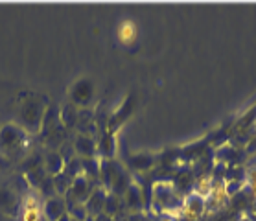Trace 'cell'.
I'll use <instances>...</instances> for the list:
<instances>
[{
	"instance_id": "52a82bcc",
	"label": "cell",
	"mask_w": 256,
	"mask_h": 221,
	"mask_svg": "<svg viewBox=\"0 0 256 221\" xmlns=\"http://www.w3.org/2000/svg\"><path fill=\"white\" fill-rule=\"evenodd\" d=\"M42 220V203L39 196L30 190L20 203V212H18L17 221H41Z\"/></svg>"
},
{
	"instance_id": "7402d4cb",
	"label": "cell",
	"mask_w": 256,
	"mask_h": 221,
	"mask_svg": "<svg viewBox=\"0 0 256 221\" xmlns=\"http://www.w3.org/2000/svg\"><path fill=\"white\" fill-rule=\"evenodd\" d=\"M59 221H70V216H68V214L63 216V218H61V220H59Z\"/></svg>"
},
{
	"instance_id": "603a6c76",
	"label": "cell",
	"mask_w": 256,
	"mask_h": 221,
	"mask_svg": "<svg viewBox=\"0 0 256 221\" xmlns=\"http://www.w3.org/2000/svg\"><path fill=\"white\" fill-rule=\"evenodd\" d=\"M41 221H46V220H44V218H42V220H41Z\"/></svg>"
},
{
	"instance_id": "7c38bea8",
	"label": "cell",
	"mask_w": 256,
	"mask_h": 221,
	"mask_svg": "<svg viewBox=\"0 0 256 221\" xmlns=\"http://www.w3.org/2000/svg\"><path fill=\"white\" fill-rule=\"evenodd\" d=\"M74 152L83 158H94V155L98 153V144L87 133H80L74 140Z\"/></svg>"
},
{
	"instance_id": "7a4b0ae2",
	"label": "cell",
	"mask_w": 256,
	"mask_h": 221,
	"mask_svg": "<svg viewBox=\"0 0 256 221\" xmlns=\"http://www.w3.org/2000/svg\"><path fill=\"white\" fill-rule=\"evenodd\" d=\"M100 177L104 180V186L107 192H111L112 196L124 194L131 184L129 174L124 170V166L112 160V158H105L100 162Z\"/></svg>"
},
{
	"instance_id": "9a60e30c",
	"label": "cell",
	"mask_w": 256,
	"mask_h": 221,
	"mask_svg": "<svg viewBox=\"0 0 256 221\" xmlns=\"http://www.w3.org/2000/svg\"><path fill=\"white\" fill-rule=\"evenodd\" d=\"M204 206H206V201H204L203 196H199V194H192V196H188L184 204H182V208L186 212L188 218H199V216L204 212Z\"/></svg>"
},
{
	"instance_id": "d6986e66",
	"label": "cell",
	"mask_w": 256,
	"mask_h": 221,
	"mask_svg": "<svg viewBox=\"0 0 256 221\" xmlns=\"http://www.w3.org/2000/svg\"><path fill=\"white\" fill-rule=\"evenodd\" d=\"M126 203H128V206H131V208H140L142 206V192H140V188L136 186V184H129V188L126 190Z\"/></svg>"
},
{
	"instance_id": "9c48e42d",
	"label": "cell",
	"mask_w": 256,
	"mask_h": 221,
	"mask_svg": "<svg viewBox=\"0 0 256 221\" xmlns=\"http://www.w3.org/2000/svg\"><path fill=\"white\" fill-rule=\"evenodd\" d=\"M153 199L155 203H158L164 210L168 208H175V204L179 203L177 199V194H175L174 186L170 182H157L153 186Z\"/></svg>"
},
{
	"instance_id": "30bf717a",
	"label": "cell",
	"mask_w": 256,
	"mask_h": 221,
	"mask_svg": "<svg viewBox=\"0 0 256 221\" xmlns=\"http://www.w3.org/2000/svg\"><path fill=\"white\" fill-rule=\"evenodd\" d=\"M133 109H134V96L133 94H129L128 98L122 102L120 109H116V112H112L111 116H109V129H107V133L114 134V131H116V129L131 116Z\"/></svg>"
},
{
	"instance_id": "ba28073f",
	"label": "cell",
	"mask_w": 256,
	"mask_h": 221,
	"mask_svg": "<svg viewBox=\"0 0 256 221\" xmlns=\"http://www.w3.org/2000/svg\"><path fill=\"white\" fill-rule=\"evenodd\" d=\"M66 216V201L63 196H52L42 203V218L46 221H59Z\"/></svg>"
},
{
	"instance_id": "ac0fdd59",
	"label": "cell",
	"mask_w": 256,
	"mask_h": 221,
	"mask_svg": "<svg viewBox=\"0 0 256 221\" xmlns=\"http://www.w3.org/2000/svg\"><path fill=\"white\" fill-rule=\"evenodd\" d=\"M114 148H116V142H114V134L107 133V134H104V138L100 140L98 153L104 158H111L112 155H114Z\"/></svg>"
},
{
	"instance_id": "ffe728a7",
	"label": "cell",
	"mask_w": 256,
	"mask_h": 221,
	"mask_svg": "<svg viewBox=\"0 0 256 221\" xmlns=\"http://www.w3.org/2000/svg\"><path fill=\"white\" fill-rule=\"evenodd\" d=\"M54 180V186H56V194L58 196H66V192L70 190V186H72V180L74 179H70L66 174H59L56 175V177H52Z\"/></svg>"
},
{
	"instance_id": "8fae6325",
	"label": "cell",
	"mask_w": 256,
	"mask_h": 221,
	"mask_svg": "<svg viewBox=\"0 0 256 221\" xmlns=\"http://www.w3.org/2000/svg\"><path fill=\"white\" fill-rule=\"evenodd\" d=\"M64 157L61 155L59 152L52 150V152H48L44 157H42V168H44V174L48 177H56V175L63 174L64 172Z\"/></svg>"
},
{
	"instance_id": "6da1fadb",
	"label": "cell",
	"mask_w": 256,
	"mask_h": 221,
	"mask_svg": "<svg viewBox=\"0 0 256 221\" xmlns=\"http://www.w3.org/2000/svg\"><path fill=\"white\" fill-rule=\"evenodd\" d=\"M50 107L48 98L42 94L35 92H24L18 98V126L26 133L37 134L41 133L42 120L46 114V109Z\"/></svg>"
},
{
	"instance_id": "5b68a950",
	"label": "cell",
	"mask_w": 256,
	"mask_h": 221,
	"mask_svg": "<svg viewBox=\"0 0 256 221\" xmlns=\"http://www.w3.org/2000/svg\"><path fill=\"white\" fill-rule=\"evenodd\" d=\"M94 192L92 180L88 179L87 175H78L76 179L72 180V186L64 196L66 204H85V201L88 199V196Z\"/></svg>"
},
{
	"instance_id": "8992f818",
	"label": "cell",
	"mask_w": 256,
	"mask_h": 221,
	"mask_svg": "<svg viewBox=\"0 0 256 221\" xmlns=\"http://www.w3.org/2000/svg\"><path fill=\"white\" fill-rule=\"evenodd\" d=\"M20 203H22V199L15 188L8 186V184L0 186V214L17 220L18 212H20Z\"/></svg>"
},
{
	"instance_id": "5bb4252c",
	"label": "cell",
	"mask_w": 256,
	"mask_h": 221,
	"mask_svg": "<svg viewBox=\"0 0 256 221\" xmlns=\"http://www.w3.org/2000/svg\"><path fill=\"white\" fill-rule=\"evenodd\" d=\"M105 199H107V190L105 188H94V192L88 196V199L85 201V208L87 214H92L94 218L104 212Z\"/></svg>"
},
{
	"instance_id": "3957f363",
	"label": "cell",
	"mask_w": 256,
	"mask_h": 221,
	"mask_svg": "<svg viewBox=\"0 0 256 221\" xmlns=\"http://www.w3.org/2000/svg\"><path fill=\"white\" fill-rule=\"evenodd\" d=\"M30 134L17 122H8L0 126V152H15L28 142Z\"/></svg>"
},
{
	"instance_id": "e0dca14e",
	"label": "cell",
	"mask_w": 256,
	"mask_h": 221,
	"mask_svg": "<svg viewBox=\"0 0 256 221\" xmlns=\"http://www.w3.org/2000/svg\"><path fill=\"white\" fill-rule=\"evenodd\" d=\"M59 118H61V124L64 128H74L78 124V118H80L78 107H74L72 104H66L63 109H59Z\"/></svg>"
},
{
	"instance_id": "4fadbf2b",
	"label": "cell",
	"mask_w": 256,
	"mask_h": 221,
	"mask_svg": "<svg viewBox=\"0 0 256 221\" xmlns=\"http://www.w3.org/2000/svg\"><path fill=\"white\" fill-rule=\"evenodd\" d=\"M136 35H138V26H136V22L126 18V20H122V22L118 24L116 37L124 46H131V44L136 41Z\"/></svg>"
},
{
	"instance_id": "44dd1931",
	"label": "cell",
	"mask_w": 256,
	"mask_h": 221,
	"mask_svg": "<svg viewBox=\"0 0 256 221\" xmlns=\"http://www.w3.org/2000/svg\"><path fill=\"white\" fill-rule=\"evenodd\" d=\"M0 221H17V220H15V218H8V216L0 214Z\"/></svg>"
},
{
	"instance_id": "2e32d148",
	"label": "cell",
	"mask_w": 256,
	"mask_h": 221,
	"mask_svg": "<svg viewBox=\"0 0 256 221\" xmlns=\"http://www.w3.org/2000/svg\"><path fill=\"white\" fill-rule=\"evenodd\" d=\"M128 164L131 170L144 172V170H150L155 164V157H153L152 153H136L133 157H129Z\"/></svg>"
},
{
	"instance_id": "277c9868",
	"label": "cell",
	"mask_w": 256,
	"mask_h": 221,
	"mask_svg": "<svg viewBox=\"0 0 256 221\" xmlns=\"http://www.w3.org/2000/svg\"><path fill=\"white\" fill-rule=\"evenodd\" d=\"M66 94H68V104H72L74 107H88L94 100V94H96L94 82L87 76L78 78L68 87Z\"/></svg>"
}]
</instances>
